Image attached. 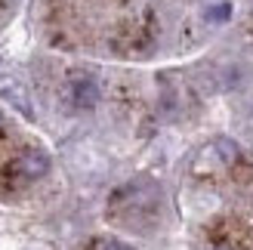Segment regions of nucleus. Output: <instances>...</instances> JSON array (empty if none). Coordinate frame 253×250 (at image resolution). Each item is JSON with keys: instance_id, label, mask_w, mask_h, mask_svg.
<instances>
[{"instance_id": "f257e3e1", "label": "nucleus", "mask_w": 253, "mask_h": 250, "mask_svg": "<svg viewBox=\"0 0 253 250\" xmlns=\"http://www.w3.org/2000/svg\"><path fill=\"white\" fill-rule=\"evenodd\" d=\"M46 170H49V155L41 152V148H25L12 164H6V179L16 185H25V182H37L41 176H46Z\"/></svg>"}, {"instance_id": "f03ea898", "label": "nucleus", "mask_w": 253, "mask_h": 250, "mask_svg": "<svg viewBox=\"0 0 253 250\" xmlns=\"http://www.w3.org/2000/svg\"><path fill=\"white\" fill-rule=\"evenodd\" d=\"M62 93H65V102L74 111H90L99 102V83L90 78V74H84V71L68 74L65 90H62Z\"/></svg>"}, {"instance_id": "7ed1b4c3", "label": "nucleus", "mask_w": 253, "mask_h": 250, "mask_svg": "<svg viewBox=\"0 0 253 250\" xmlns=\"http://www.w3.org/2000/svg\"><path fill=\"white\" fill-rule=\"evenodd\" d=\"M0 96L12 99V102L19 105V111H22V115H28V118H31V105H28V99H25L22 86H19L16 81H3V83H0Z\"/></svg>"}, {"instance_id": "20e7f679", "label": "nucleus", "mask_w": 253, "mask_h": 250, "mask_svg": "<svg viewBox=\"0 0 253 250\" xmlns=\"http://www.w3.org/2000/svg\"><path fill=\"white\" fill-rule=\"evenodd\" d=\"M213 148L219 152V158L225 161V164H235L238 155H241V152H238V145H235L232 139H216V142H213Z\"/></svg>"}, {"instance_id": "39448f33", "label": "nucleus", "mask_w": 253, "mask_h": 250, "mask_svg": "<svg viewBox=\"0 0 253 250\" xmlns=\"http://www.w3.org/2000/svg\"><path fill=\"white\" fill-rule=\"evenodd\" d=\"M229 16H232V6H229V3H216V6H210V9L204 12L207 22H225Z\"/></svg>"}, {"instance_id": "423d86ee", "label": "nucleus", "mask_w": 253, "mask_h": 250, "mask_svg": "<svg viewBox=\"0 0 253 250\" xmlns=\"http://www.w3.org/2000/svg\"><path fill=\"white\" fill-rule=\"evenodd\" d=\"M96 250H133L130 244H124V241H115V238H105V241H99Z\"/></svg>"}, {"instance_id": "0eeeda50", "label": "nucleus", "mask_w": 253, "mask_h": 250, "mask_svg": "<svg viewBox=\"0 0 253 250\" xmlns=\"http://www.w3.org/2000/svg\"><path fill=\"white\" fill-rule=\"evenodd\" d=\"M213 250H229V247H213Z\"/></svg>"}]
</instances>
